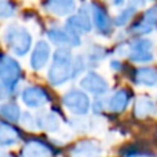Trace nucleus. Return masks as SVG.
<instances>
[{
    "label": "nucleus",
    "mask_w": 157,
    "mask_h": 157,
    "mask_svg": "<svg viewBox=\"0 0 157 157\" xmlns=\"http://www.w3.org/2000/svg\"><path fill=\"white\" fill-rule=\"evenodd\" d=\"M6 41L17 55H25L30 48L32 39L25 29L17 26V25H13L6 32Z\"/></svg>",
    "instance_id": "3"
},
{
    "label": "nucleus",
    "mask_w": 157,
    "mask_h": 157,
    "mask_svg": "<svg viewBox=\"0 0 157 157\" xmlns=\"http://www.w3.org/2000/svg\"><path fill=\"white\" fill-rule=\"evenodd\" d=\"M94 7V21L97 24V28L101 33L103 35H109L112 30V24H110V18H109L108 13L105 11V8L98 6L97 3L92 4Z\"/></svg>",
    "instance_id": "13"
},
{
    "label": "nucleus",
    "mask_w": 157,
    "mask_h": 157,
    "mask_svg": "<svg viewBox=\"0 0 157 157\" xmlns=\"http://www.w3.org/2000/svg\"><path fill=\"white\" fill-rule=\"evenodd\" d=\"M2 157H13V156H8V155H3Z\"/></svg>",
    "instance_id": "21"
},
{
    "label": "nucleus",
    "mask_w": 157,
    "mask_h": 157,
    "mask_svg": "<svg viewBox=\"0 0 157 157\" xmlns=\"http://www.w3.org/2000/svg\"><path fill=\"white\" fill-rule=\"evenodd\" d=\"M157 112V106L155 101H152L149 97H139L135 99L134 103V114L138 119H145L147 116H153Z\"/></svg>",
    "instance_id": "10"
},
{
    "label": "nucleus",
    "mask_w": 157,
    "mask_h": 157,
    "mask_svg": "<svg viewBox=\"0 0 157 157\" xmlns=\"http://www.w3.org/2000/svg\"><path fill=\"white\" fill-rule=\"evenodd\" d=\"M21 135L15 130V127H13L11 124L6 121L0 123V145L2 146H10V145H15L19 141Z\"/></svg>",
    "instance_id": "14"
},
{
    "label": "nucleus",
    "mask_w": 157,
    "mask_h": 157,
    "mask_svg": "<svg viewBox=\"0 0 157 157\" xmlns=\"http://www.w3.org/2000/svg\"><path fill=\"white\" fill-rule=\"evenodd\" d=\"M50 57V47L46 41H39L33 50L32 58H30V65L35 71H40L47 63Z\"/></svg>",
    "instance_id": "9"
},
{
    "label": "nucleus",
    "mask_w": 157,
    "mask_h": 157,
    "mask_svg": "<svg viewBox=\"0 0 157 157\" xmlns=\"http://www.w3.org/2000/svg\"><path fill=\"white\" fill-rule=\"evenodd\" d=\"M73 76V63L71 51L66 48H58L54 54V62L48 72L50 83L52 86H61Z\"/></svg>",
    "instance_id": "1"
},
{
    "label": "nucleus",
    "mask_w": 157,
    "mask_h": 157,
    "mask_svg": "<svg viewBox=\"0 0 157 157\" xmlns=\"http://www.w3.org/2000/svg\"><path fill=\"white\" fill-rule=\"evenodd\" d=\"M135 83L144 84L147 87L157 86V69L155 68H141L135 72Z\"/></svg>",
    "instance_id": "15"
},
{
    "label": "nucleus",
    "mask_w": 157,
    "mask_h": 157,
    "mask_svg": "<svg viewBox=\"0 0 157 157\" xmlns=\"http://www.w3.org/2000/svg\"><path fill=\"white\" fill-rule=\"evenodd\" d=\"M69 26H71L76 33H77V30L81 33H84V32H88V30L91 29L88 15H86L83 11H80L78 15L72 17V18L69 19Z\"/></svg>",
    "instance_id": "17"
},
{
    "label": "nucleus",
    "mask_w": 157,
    "mask_h": 157,
    "mask_svg": "<svg viewBox=\"0 0 157 157\" xmlns=\"http://www.w3.org/2000/svg\"><path fill=\"white\" fill-rule=\"evenodd\" d=\"M132 13H134V10L131 11V8H127L125 11H123V13L120 14L119 17H117L116 24H117V25H124V24H127V22L130 21L131 14H132Z\"/></svg>",
    "instance_id": "19"
},
{
    "label": "nucleus",
    "mask_w": 157,
    "mask_h": 157,
    "mask_svg": "<svg viewBox=\"0 0 157 157\" xmlns=\"http://www.w3.org/2000/svg\"><path fill=\"white\" fill-rule=\"evenodd\" d=\"M62 102L75 114H86L91 105L88 95L78 90H71L69 92H66L62 98Z\"/></svg>",
    "instance_id": "4"
},
{
    "label": "nucleus",
    "mask_w": 157,
    "mask_h": 157,
    "mask_svg": "<svg viewBox=\"0 0 157 157\" xmlns=\"http://www.w3.org/2000/svg\"><path fill=\"white\" fill-rule=\"evenodd\" d=\"M52 153V149L47 144L39 139H30L22 147L21 157H51Z\"/></svg>",
    "instance_id": "8"
},
{
    "label": "nucleus",
    "mask_w": 157,
    "mask_h": 157,
    "mask_svg": "<svg viewBox=\"0 0 157 157\" xmlns=\"http://www.w3.org/2000/svg\"><path fill=\"white\" fill-rule=\"evenodd\" d=\"M21 77L22 71L19 63L8 55H3L2 63H0V80H2L3 88L7 92H13Z\"/></svg>",
    "instance_id": "2"
},
{
    "label": "nucleus",
    "mask_w": 157,
    "mask_h": 157,
    "mask_svg": "<svg viewBox=\"0 0 157 157\" xmlns=\"http://www.w3.org/2000/svg\"><path fill=\"white\" fill-rule=\"evenodd\" d=\"M101 153V147L92 141L78 142L72 149V157H98Z\"/></svg>",
    "instance_id": "12"
},
{
    "label": "nucleus",
    "mask_w": 157,
    "mask_h": 157,
    "mask_svg": "<svg viewBox=\"0 0 157 157\" xmlns=\"http://www.w3.org/2000/svg\"><path fill=\"white\" fill-rule=\"evenodd\" d=\"M0 113H2L3 119L10 121V123H17L19 119H21L19 106L15 105V103H13V102L3 103V105L0 106Z\"/></svg>",
    "instance_id": "16"
},
{
    "label": "nucleus",
    "mask_w": 157,
    "mask_h": 157,
    "mask_svg": "<svg viewBox=\"0 0 157 157\" xmlns=\"http://www.w3.org/2000/svg\"><path fill=\"white\" fill-rule=\"evenodd\" d=\"M127 157H153V156L147 155V153H142V152H132V153H130Z\"/></svg>",
    "instance_id": "20"
},
{
    "label": "nucleus",
    "mask_w": 157,
    "mask_h": 157,
    "mask_svg": "<svg viewBox=\"0 0 157 157\" xmlns=\"http://www.w3.org/2000/svg\"><path fill=\"white\" fill-rule=\"evenodd\" d=\"M22 101L29 108H39L50 102V95L43 87L30 86L22 91Z\"/></svg>",
    "instance_id": "5"
},
{
    "label": "nucleus",
    "mask_w": 157,
    "mask_h": 157,
    "mask_svg": "<svg viewBox=\"0 0 157 157\" xmlns=\"http://www.w3.org/2000/svg\"><path fill=\"white\" fill-rule=\"evenodd\" d=\"M37 125H40L41 128H44L47 131H55L59 127V119L55 114L47 113L37 119Z\"/></svg>",
    "instance_id": "18"
},
{
    "label": "nucleus",
    "mask_w": 157,
    "mask_h": 157,
    "mask_svg": "<svg viewBox=\"0 0 157 157\" xmlns=\"http://www.w3.org/2000/svg\"><path fill=\"white\" fill-rule=\"evenodd\" d=\"M152 47H153V44L150 40H146V39L136 40L131 46L130 58L132 61H135V62H149V61L153 59Z\"/></svg>",
    "instance_id": "7"
},
{
    "label": "nucleus",
    "mask_w": 157,
    "mask_h": 157,
    "mask_svg": "<svg viewBox=\"0 0 157 157\" xmlns=\"http://www.w3.org/2000/svg\"><path fill=\"white\" fill-rule=\"evenodd\" d=\"M81 87H83L86 91L91 92V94L95 95H102L108 91L109 86L106 83V80L99 75L94 73V72H90L86 76L83 77V80L80 81Z\"/></svg>",
    "instance_id": "6"
},
{
    "label": "nucleus",
    "mask_w": 157,
    "mask_h": 157,
    "mask_svg": "<svg viewBox=\"0 0 157 157\" xmlns=\"http://www.w3.org/2000/svg\"><path fill=\"white\" fill-rule=\"evenodd\" d=\"M131 99V94L128 90L121 88L119 91H116L112 98L109 99V110L114 112V113H120V112H124L125 108L128 106Z\"/></svg>",
    "instance_id": "11"
}]
</instances>
